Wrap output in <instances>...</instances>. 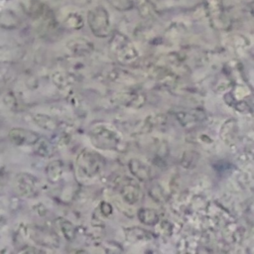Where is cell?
<instances>
[{
    "label": "cell",
    "instance_id": "obj_1",
    "mask_svg": "<svg viewBox=\"0 0 254 254\" xmlns=\"http://www.w3.org/2000/svg\"><path fill=\"white\" fill-rule=\"evenodd\" d=\"M104 158L97 152L85 149L76 159V171L78 177L90 180L97 177L104 169Z\"/></svg>",
    "mask_w": 254,
    "mask_h": 254
},
{
    "label": "cell",
    "instance_id": "obj_2",
    "mask_svg": "<svg viewBox=\"0 0 254 254\" xmlns=\"http://www.w3.org/2000/svg\"><path fill=\"white\" fill-rule=\"evenodd\" d=\"M90 139L92 144L104 150H116L121 143L120 134L110 126L98 125L90 130Z\"/></svg>",
    "mask_w": 254,
    "mask_h": 254
},
{
    "label": "cell",
    "instance_id": "obj_3",
    "mask_svg": "<svg viewBox=\"0 0 254 254\" xmlns=\"http://www.w3.org/2000/svg\"><path fill=\"white\" fill-rule=\"evenodd\" d=\"M140 194L141 191L139 187L136 184H133L132 181L130 183H125L121 188V195L123 199L130 204L137 202L139 200Z\"/></svg>",
    "mask_w": 254,
    "mask_h": 254
},
{
    "label": "cell",
    "instance_id": "obj_4",
    "mask_svg": "<svg viewBox=\"0 0 254 254\" xmlns=\"http://www.w3.org/2000/svg\"><path fill=\"white\" fill-rule=\"evenodd\" d=\"M131 173L141 181H148L151 178L150 168L137 159H132L129 163Z\"/></svg>",
    "mask_w": 254,
    "mask_h": 254
},
{
    "label": "cell",
    "instance_id": "obj_5",
    "mask_svg": "<svg viewBox=\"0 0 254 254\" xmlns=\"http://www.w3.org/2000/svg\"><path fill=\"white\" fill-rule=\"evenodd\" d=\"M138 215L140 220L145 224H154L159 220V215L154 209H148V208L141 209Z\"/></svg>",
    "mask_w": 254,
    "mask_h": 254
},
{
    "label": "cell",
    "instance_id": "obj_6",
    "mask_svg": "<svg viewBox=\"0 0 254 254\" xmlns=\"http://www.w3.org/2000/svg\"><path fill=\"white\" fill-rule=\"evenodd\" d=\"M61 228L63 229V233L64 235L65 236V238L67 240H72L75 236V228L74 226L68 221V220H65V219H61Z\"/></svg>",
    "mask_w": 254,
    "mask_h": 254
}]
</instances>
